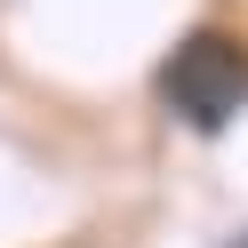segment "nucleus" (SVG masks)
Here are the masks:
<instances>
[{"label":"nucleus","mask_w":248,"mask_h":248,"mask_svg":"<svg viewBox=\"0 0 248 248\" xmlns=\"http://www.w3.org/2000/svg\"><path fill=\"white\" fill-rule=\"evenodd\" d=\"M160 96H168V112L192 120V128H224V120L248 104V48L232 32L176 40V56L160 64Z\"/></svg>","instance_id":"nucleus-1"}]
</instances>
